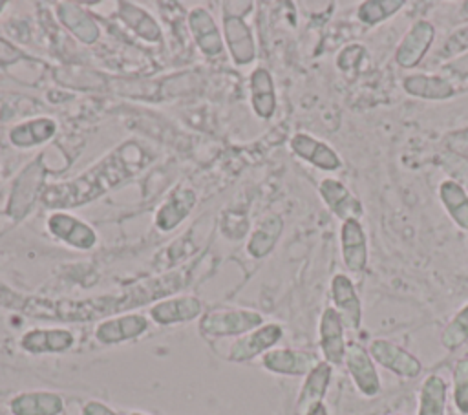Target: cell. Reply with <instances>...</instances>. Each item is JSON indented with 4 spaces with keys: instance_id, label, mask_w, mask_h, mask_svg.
Wrapping results in <instances>:
<instances>
[{
    "instance_id": "6da1fadb",
    "label": "cell",
    "mask_w": 468,
    "mask_h": 415,
    "mask_svg": "<svg viewBox=\"0 0 468 415\" xmlns=\"http://www.w3.org/2000/svg\"><path fill=\"white\" fill-rule=\"evenodd\" d=\"M121 148L112 154L108 159L99 163L88 174L62 185H55L46 188L42 194V201L48 207H71L84 201H90L93 196H99L108 186H113L121 179H124L133 170L121 159Z\"/></svg>"
},
{
    "instance_id": "7a4b0ae2",
    "label": "cell",
    "mask_w": 468,
    "mask_h": 415,
    "mask_svg": "<svg viewBox=\"0 0 468 415\" xmlns=\"http://www.w3.org/2000/svg\"><path fill=\"white\" fill-rule=\"evenodd\" d=\"M263 325V316L250 309L219 307L207 311L199 320V331L205 338L241 336Z\"/></svg>"
},
{
    "instance_id": "3957f363",
    "label": "cell",
    "mask_w": 468,
    "mask_h": 415,
    "mask_svg": "<svg viewBox=\"0 0 468 415\" xmlns=\"http://www.w3.org/2000/svg\"><path fill=\"white\" fill-rule=\"evenodd\" d=\"M433 38H435L433 24L424 18L415 20L395 48V62L404 69H411L419 66L426 57V53L430 51Z\"/></svg>"
},
{
    "instance_id": "277c9868",
    "label": "cell",
    "mask_w": 468,
    "mask_h": 415,
    "mask_svg": "<svg viewBox=\"0 0 468 415\" xmlns=\"http://www.w3.org/2000/svg\"><path fill=\"white\" fill-rule=\"evenodd\" d=\"M367 351H369L371 358L377 364H380L384 369L391 371L397 377L415 378L422 371L420 360L415 355H411L410 351H406L404 347L391 342V340L375 338V340L369 342Z\"/></svg>"
},
{
    "instance_id": "5b68a950",
    "label": "cell",
    "mask_w": 468,
    "mask_h": 415,
    "mask_svg": "<svg viewBox=\"0 0 468 415\" xmlns=\"http://www.w3.org/2000/svg\"><path fill=\"white\" fill-rule=\"evenodd\" d=\"M344 364L360 395L371 399L380 393L382 384L375 367V360L371 358L369 351L364 346L356 342H349L346 347Z\"/></svg>"
},
{
    "instance_id": "8992f818",
    "label": "cell",
    "mask_w": 468,
    "mask_h": 415,
    "mask_svg": "<svg viewBox=\"0 0 468 415\" xmlns=\"http://www.w3.org/2000/svg\"><path fill=\"white\" fill-rule=\"evenodd\" d=\"M283 336V329L280 324H263L250 333L238 336L227 353V358L232 362H247L258 355H265L272 349Z\"/></svg>"
},
{
    "instance_id": "52a82bcc",
    "label": "cell",
    "mask_w": 468,
    "mask_h": 415,
    "mask_svg": "<svg viewBox=\"0 0 468 415\" xmlns=\"http://www.w3.org/2000/svg\"><path fill=\"white\" fill-rule=\"evenodd\" d=\"M344 322L342 316L335 307H325L320 324H318V344L324 355V360L329 366H342L346 356V335H344Z\"/></svg>"
},
{
    "instance_id": "ba28073f",
    "label": "cell",
    "mask_w": 468,
    "mask_h": 415,
    "mask_svg": "<svg viewBox=\"0 0 468 415\" xmlns=\"http://www.w3.org/2000/svg\"><path fill=\"white\" fill-rule=\"evenodd\" d=\"M318 362L314 353L291 347H272L261 355V366L267 371L287 377H307Z\"/></svg>"
},
{
    "instance_id": "9c48e42d",
    "label": "cell",
    "mask_w": 468,
    "mask_h": 415,
    "mask_svg": "<svg viewBox=\"0 0 468 415\" xmlns=\"http://www.w3.org/2000/svg\"><path fill=\"white\" fill-rule=\"evenodd\" d=\"M318 194L333 216L342 221L360 219L364 214L362 201L338 179H322L318 185Z\"/></svg>"
},
{
    "instance_id": "30bf717a",
    "label": "cell",
    "mask_w": 468,
    "mask_h": 415,
    "mask_svg": "<svg viewBox=\"0 0 468 415\" xmlns=\"http://www.w3.org/2000/svg\"><path fill=\"white\" fill-rule=\"evenodd\" d=\"M340 254L344 267L351 272H362L367 267V234L360 219L342 221L340 227Z\"/></svg>"
},
{
    "instance_id": "8fae6325",
    "label": "cell",
    "mask_w": 468,
    "mask_h": 415,
    "mask_svg": "<svg viewBox=\"0 0 468 415\" xmlns=\"http://www.w3.org/2000/svg\"><path fill=\"white\" fill-rule=\"evenodd\" d=\"M48 230L57 239L68 243L69 247L88 250L97 243L95 230L82 219L66 214V212H55L48 218Z\"/></svg>"
},
{
    "instance_id": "7c38bea8",
    "label": "cell",
    "mask_w": 468,
    "mask_h": 415,
    "mask_svg": "<svg viewBox=\"0 0 468 415\" xmlns=\"http://www.w3.org/2000/svg\"><path fill=\"white\" fill-rule=\"evenodd\" d=\"M148 329V318L141 313H128L99 322L95 327V340L104 346L133 340Z\"/></svg>"
},
{
    "instance_id": "4fadbf2b",
    "label": "cell",
    "mask_w": 468,
    "mask_h": 415,
    "mask_svg": "<svg viewBox=\"0 0 468 415\" xmlns=\"http://www.w3.org/2000/svg\"><path fill=\"white\" fill-rule=\"evenodd\" d=\"M291 150L309 165L324 170V172H335L342 166V159L325 141H320L305 132H298L289 141Z\"/></svg>"
},
{
    "instance_id": "5bb4252c",
    "label": "cell",
    "mask_w": 468,
    "mask_h": 415,
    "mask_svg": "<svg viewBox=\"0 0 468 415\" xmlns=\"http://www.w3.org/2000/svg\"><path fill=\"white\" fill-rule=\"evenodd\" d=\"M331 300L346 327L358 329L362 324V303L351 278L338 272L331 278Z\"/></svg>"
},
{
    "instance_id": "9a60e30c",
    "label": "cell",
    "mask_w": 468,
    "mask_h": 415,
    "mask_svg": "<svg viewBox=\"0 0 468 415\" xmlns=\"http://www.w3.org/2000/svg\"><path fill=\"white\" fill-rule=\"evenodd\" d=\"M402 88L408 95L424 101H448L457 93L452 80L433 73H410L402 79Z\"/></svg>"
},
{
    "instance_id": "2e32d148",
    "label": "cell",
    "mask_w": 468,
    "mask_h": 415,
    "mask_svg": "<svg viewBox=\"0 0 468 415\" xmlns=\"http://www.w3.org/2000/svg\"><path fill=\"white\" fill-rule=\"evenodd\" d=\"M42 177H44V168L40 166L38 161H33L16 177L13 192H11V199H9V205H7V212L13 218H20V216H24L29 210V207L33 205V201H35V197L38 194Z\"/></svg>"
},
{
    "instance_id": "e0dca14e",
    "label": "cell",
    "mask_w": 468,
    "mask_h": 415,
    "mask_svg": "<svg viewBox=\"0 0 468 415\" xmlns=\"http://www.w3.org/2000/svg\"><path fill=\"white\" fill-rule=\"evenodd\" d=\"M75 342V336L69 329L53 327V329H29L20 338V347L29 355L44 353H64Z\"/></svg>"
},
{
    "instance_id": "ac0fdd59",
    "label": "cell",
    "mask_w": 468,
    "mask_h": 415,
    "mask_svg": "<svg viewBox=\"0 0 468 415\" xmlns=\"http://www.w3.org/2000/svg\"><path fill=\"white\" fill-rule=\"evenodd\" d=\"M201 302L196 296H176L150 307V318L159 325L190 322L201 314Z\"/></svg>"
},
{
    "instance_id": "d6986e66",
    "label": "cell",
    "mask_w": 468,
    "mask_h": 415,
    "mask_svg": "<svg viewBox=\"0 0 468 415\" xmlns=\"http://www.w3.org/2000/svg\"><path fill=\"white\" fill-rule=\"evenodd\" d=\"M64 400L55 391H22L9 400L11 415H60Z\"/></svg>"
},
{
    "instance_id": "ffe728a7",
    "label": "cell",
    "mask_w": 468,
    "mask_h": 415,
    "mask_svg": "<svg viewBox=\"0 0 468 415\" xmlns=\"http://www.w3.org/2000/svg\"><path fill=\"white\" fill-rule=\"evenodd\" d=\"M223 31L227 38L229 51L236 64H249L256 57V46L250 33V27L245 24L243 16L225 15L223 16Z\"/></svg>"
},
{
    "instance_id": "44dd1931",
    "label": "cell",
    "mask_w": 468,
    "mask_h": 415,
    "mask_svg": "<svg viewBox=\"0 0 468 415\" xmlns=\"http://www.w3.org/2000/svg\"><path fill=\"white\" fill-rule=\"evenodd\" d=\"M188 26L196 38L197 48L205 55H218L223 51V40H221L219 29L207 9L203 7L192 9L188 15Z\"/></svg>"
},
{
    "instance_id": "7402d4cb",
    "label": "cell",
    "mask_w": 468,
    "mask_h": 415,
    "mask_svg": "<svg viewBox=\"0 0 468 415\" xmlns=\"http://www.w3.org/2000/svg\"><path fill=\"white\" fill-rule=\"evenodd\" d=\"M250 104L260 119H271L276 112V91L272 75L265 68H256L249 79Z\"/></svg>"
},
{
    "instance_id": "603a6c76",
    "label": "cell",
    "mask_w": 468,
    "mask_h": 415,
    "mask_svg": "<svg viewBox=\"0 0 468 415\" xmlns=\"http://www.w3.org/2000/svg\"><path fill=\"white\" fill-rule=\"evenodd\" d=\"M333 375V366H329L325 360H320L305 377L298 400H296V411L302 415L311 404L324 402V397L327 393L329 382Z\"/></svg>"
},
{
    "instance_id": "cb8c5ba5",
    "label": "cell",
    "mask_w": 468,
    "mask_h": 415,
    "mask_svg": "<svg viewBox=\"0 0 468 415\" xmlns=\"http://www.w3.org/2000/svg\"><path fill=\"white\" fill-rule=\"evenodd\" d=\"M57 132V122L49 117H37L26 122H20L9 130L11 144L18 148H29L51 139Z\"/></svg>"
},
{
    "instance_id": "d4e9b609",
    "label": "cell",
    "mask_w": 468,
    "mask_h": 415,
    "mask_svg": "<svg viewBox=\"0 0 468 415\" xmlns=\"http://www.w3.org/2000/svg\"><path fill=\"white\" fill-rule=\"evenodd\" d=\"M439 199L452 218V221L463 229L468 230V192L466 188L455 181V179H444L439 185Z\"/></svg>"
},
{
    "instance_id": "484cf974",
    "label": "cell",
    "mask_w": 468,
    "mask_h": 415,
    "mask_svg": "<svg viewBox=\"0 0 468 415\" xmlns=\"http://www.w3.org/2000/svg\"><path fill=\"white\" fill-rule=\"evenodd\" d=\"M194 203H196V194L190 188L176 190L168 197V201H165L161 205V208L157 210L155 225L161 230H172L183 218H186V214L190 212Z\"/></svg>"
},
{
    "instance_id": "4316f807",
    "label": "cell",
    "mask_w": 468,
    "mask_h": 415,
    "mask_svg": "<svg viewBox=\"0 0 468 415\" xmlns=\"http://www.w3.org/2000/svg\"><path fill=\"white\" fill-rule=\"evenodd\" d=\"M446 393H448V386L444 378L437 373L428 375L419 389L417 415H444Z\"/></svg>"
},
{
    "instance_id": "83f0119b",
    "label": "cell",
    "mask_w": 468,
    "mask_h": 415,
    "mask_svg": "<svg viewBox=\"0 0 468 415\" xmlns=\"http://www.w3.org/2000/svg\"><path fill=\"white\" fill-rule=\"evenodd\" d=\"M57 13L62 24L84 44H91L99 38V26L84 9H79L75 4H60Z\"/></svg>"
},
{
    "instance_id": "f1b7e54d",
    "label": "cell",
    "mask_w": 468,
    "mask_h": 415,
    "mask_svg": "<svg viewBox=\"0 0 468 415\" xmlns=\"http://www.w3.org/2000/svg\"><path fill=\"white\" fill-rule=\"evenodd\" d=\"M283 229V219L278 214L267 216L258 229L252 232L249 243H247V250L250 256L254 258H265L276 245L280 234Z\"/></svg>"
},
{
    "instance_id": "f546056e",
    "label": "cell",
    "mask_w": 468,
    "mask_h": 415,
    "mask_svg": "<svg viewBox=\"0 0 468 415\" xmlns=\"http://www.w3.org/2000/svg\"><path fill=\"white\" fill-rule=\"evenodd\" d=\"M121 18L144 40L157 42L161 40V29L155 24V20L141 7H135L132 4H121Z\"/></svg>"
},
{
    "instance_id": "4dcf8cb0",
    "label": "cell",
    "mask_w": 468,
    "mask_h": 415,
    "mask_svg": "<svg viewBox=\"0 0 468 415\" xmlns=\"http://www.w3.org/2000/svg\"><path fill=\"white\" fill-rule=\"evenodd\" d=\"M404 0H366L356 9V18L366 26H377L400 11Z\"/></svg>"
},
{
    "instance_id": "1f68e13d",
    "label": "cell",
    "mask_w": 468,
    "mask_h": 415,
    "mask_svg": "<svg viewBox=\"0 0 468 415\" xmlns=\"http://www.w3.org/2000/svg\"><path fill=\"white\" fill-rule=\"evenodd\" d=\"M439 340L441 346L448 351H455L468 342V303H464L444 325Z\"/></svg>"
},
{
    "instance_id": "d6a6232c",
    "label": "cell",
    "mask_w": 468,
    "mask_h": 415,
    "mask_svg": "<svg viewBox=\"0 0 468 415\" xmlns=\"http://www.w3.org/2000/svg\"><path fill=\"white\" fill-rule=\"evenodd\" d=\"M453 404L461 415H468V356L459 358L452 369Z\"/></svg>"
},
{
    "instance_id": "836d02e7",
    "label": "cell",
    "mask_w": 468,
    "mask_h": 415,
    "mask_svg": "<svg viewBox=\"0 0 468 415\" xmlns=\"http://www.w3.org/2000/svg\"><path fill=\"white\" fill-rule=\"evenodd\" d=\"M442 75L452 82L468 79V51L452 59L450 62H446L442 66Z\"/></svg>"
},
{
    "instance_id": "e575fe53",
    "label": "cell",
    "mask_w": 468,
    "mask_h": 415,
    "mask_svg": "<svg viewBox=\"0 0 468 415\" xmlns=\"http://www.w3.org/2000/svg\"><path fill=\"white\" fill-rule=\"evenodd\" d=\"M364 53H366V49L362 46H347V48H344L340 51V55H338V60H336L338 68L342 71L356 68L360 64V60L364 59Z\"/></svg>"
},
{
    "instance_id": "d590c367",
    "label": "cell",
    "mask_w": 468,
    "mask_h": 415,
    "mask_svg": "<svg viewBox=\"0 0 468 415\" xmlns=\"http://www.w3.org/2000/svg\"><path fill=\"white\" fill-rule=\"evenodd\" d=\"M24 300H26V296H22V294L11 291L7 285L0 283V305H4V307H7V309H18V311H22Z\"/></svg>"
},
{
    "instance_id": "8d00e7d4",
    "label": "cell",
    "mask_w": 468,
    "mask_h": 415,
    "mask_svg": "<svg viewBox=\"0 0 468 415\" xmlns=\"http://www.w3.org/2000/svg\"><path fill=\"white\" fill-rule=\"evenodd\" d=\"M82 415H119V413L101 400H88L82 406Z\"/></svg>"
},
{
    "instance_id": "74e56055",
    "label": "cell",
    "mask_w": 468,
    "mask_h": 415,
    "mask_svg": "<svg viewBox=\"0 0 468 415\" xmlns=\"http://www.w3.org/2000/svg\"><path fill=\"white\" fill-rule=\"evenodd\" d=\"M302 415H329V411H327L324 402H314Z\"/></svg>"
},
{
    "instance_id": "f35d334b",
    "label": "cell",
    "mask_w": 468,
    "mask_h": 415,
    "mask_svg": "<svg viewBox=\"0 0 468 415\" xmlns=\"http://www.w3.org/2000/svg\"><path fill=\"white\" fill-rule=\"evenodd\" d=\"M128 415H144V413H141V411H132V413H128Z\"/></svg>"
},
{
    "instance_id": "ab89813d",
    "label": "cell",
    "mask_w": 468,
    "mask_h": 415,
    "mask_svg": "<svg viewBox=\"0 0 468 415\" xmlns=\"http://www.w3.org/2000/svg\"><path fill=\"white\" fill-rule=\"evenodd\" d=\"M397 415H400V413H397Z\"/></svg>"
}]
</instances>
